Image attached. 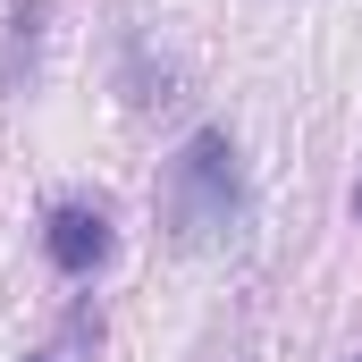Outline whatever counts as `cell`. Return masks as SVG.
I'll return each mask as SVG.
<instances>
[{
    "label": "cell",
    "mask_w": 362,
    "mask_h": 362,
    "mask_svg": "<svg viewBox=\"0 0 362 362\" xmlns=\"http://www.w3.org/2000/svg\"><path fill=\"white\" fill-rule=\"evenodd\" d=\"M160 219H169L177 245H219V236H236V219H245V169H236V144H228L219 127H202L177 160H169Z\"/></svg>",
    "instance_id": "cell-1"
},
{
    "label": "cell",
    "mask_w": 362,
    "mask_h": 362,
    "mask_svg": "<svg viewBox=\"0 0 362 362\" xmlns=\"http://www.w3.org/2000/svg\"><path fill=\"white\" fill-rule=\"evenodd\" d=\"M42 253H51V270L93 278L101 262H110V211H93V202H59V211L42 219Z\"/></svg>",
    "instance_id": "cell-2"
},
{
    "label": "cell",
    "mask_w": 362,
    "mask_h": 362,
    "mask_svg": "<svg viewBox=\"0 0 362 362\" xmlns=\"http://www.w3.org/2000/svg\"><path fill=\"white\" fill-rule=\"evenodd\" d=\"M354 211H362V185H354Z\"/></svg>",
    "instance_id": "cell-3"
},
{
    "label": "cell",
    "mask_w": 362,
    "mask_h": 362,
    "mask_svg": "<svg viewBox=\"0 0 362 362\" xmlns=\"http://www.w3.org/2000/svg\"><path fill=\"white\" fill-rule=\"evenodd\" d=\"M34 362H59V354H34Z\"/></svg>",
    "instance_id": "cell-4"
},
{
    "label": "cell",
    "mask_w": 362,
    "mask_h": 362,
    "mask_svg": "<svg viewBox=\"0 0 362 362\" xmlns=\"http://www.w3.org/2000/svg\"><path fill=\"white\" fill-rule=\"evenodd\" d=\"M354 362H362V354H354Z\"/></svg>",
    "instance_id": "cell-5"
}]
</instances>
